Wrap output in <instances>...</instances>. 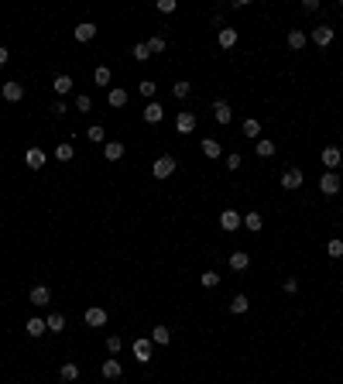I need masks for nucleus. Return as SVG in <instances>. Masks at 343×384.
Listing matches in <instances>:
<instances>
[{
  "label": "nucleus",
  "instance_id": "nucleus-12",
  "mask_svg": "<svg viewBox=\"0 0 343 384\" xmlns=\"http://www.w3.org/2000/svg\"><path fill=\"white\" fill-rule=\"evenodd\" d=\"M86 326H103L106 323V309H100V305H93V309H86Z\"/></svg>",
  "mask_w": 343,
  "mask_h": 384
},
{
  "label": "nucleus",
  "instance_id": "nucleus-46",
  "mask_svg": "<svg viewBox=\"0 0 343 384\" xmlns=\"http://www.w3.org/2000/svg\"><path fill=\"white\" fill-rule=\"evenodd\" d=\"M282 288H285V292L292 295V292H295V288H298V282H295V278H285V282H282Z\"/></svg>",
  "mask_w": 343,
  "mask_h": 384
},
{
  "label": "nucleus",
  "instance_id": "nucleus-23",
  "mask_svg": "<svg viewBox=\"0 0 343 384\" xmlns=\"http://www.w3.org/2000/svg\"><path fill=\"white\" fill-rule=\"evenodd\" d=\"M52 86H55L58 96H66V93H72V76H66V72H62V76H55V82H52Z\"/></svg>",
  "mask_w": 343,
  "mask_h": 384
},
{
  "label": "nucleus",
  "instance_id": "nucleus-7",
  "mask_svg": "<svg viewBox=\"0 0 343 384\" xmlns=\"http://www.w3.org/2000/svg\"><path fill=\"white\" fill-rule=\"evenodd\" d=\"M323 165H326L330 172H336V165H343L340 147H323Z\"/></svg>",
  "mask_w": 343,
  "mask_h": 384
},
{
  "label": "nucleus",
  "instance_id": "nucleus-31",
  "mask_svg": "<svg viewBox=\"0 0 343 384\" xmlns=\"http://www.w3.org/2000/svg\"><path fill=\"white\" fill-rule=\"evenodd\" d=\"M131 55H134L137 62H148V58H151V52H148V41H137V45L131 48Z\"/></svg>",
  "mask_w": 343,
  "mask_h": 384
},
{
  "label": "nucleus",
  "instance_id": "nucleus-39",
  "mask_svg": "<svg viewBox=\"0 0 343 384\" xmlns=\"http://www.w3.org/2000/svg\"><path fill=\"white\" fill-rule=\"evenodd\" d=\"M137 93H141V96H148V100H151V96H155V82H151V79L137 82Z\"/></svg>",
  "mask_w": 343,
  "mask_h": 384
},
{
  "label": "nucleus",
  "instance_id": "nucleus-36",
  "mask_svg": "<svg viewBox=\"0 0 343 384\" xmlns=\"http://www.w3.org/2000/svg\"><path fill=\"white\" fill-rule=\"evenodd\" d=\"M86 137H90L93 144H100V141H106V134H103V127H100V124H93L90 131H86Z\"/></svg>",
  "mask_w": 343,
  "mask_h": 384
},
{
  "label": "nucleus",
  "instance_id": "nucleus-40",
  "mask_svg": "<svg viewBox=\"0 0 343 384\" xmlns=\"http://www.w3.org/2000/svg\"><path fill=\"white\" fill-rule=\"evenodd\" d=\"M258 155H261V158H271L274 144H271V141H258Z\"/></svg>",
  "mask_w": 343,
  "mask_h": 384
},
{
  "label": "nucleus",
  "instance_id": "nucleus-5",
  "mask_svg": "<svg viewBox=\"0 0 343 384\" xmlns=\"http://www.w3.org/2000/svg\"><path fill=\"white\" fill-rule=\"evenodd\" d=\"M175 127H179V134H192V131H196V113L192 110H182V113H179V120H175Z\"/></svg>",
  "mask_w": 343,
  "mask_h": 384
},
{
  "label": "nucleus",
  "instance_id": "nucleus-38",
  "mask_svg": "<svg viewBox=\"0 0 343 384\" xmlns=\"http://www.w3.org/2000/svg\"><path fill=\"white\" fill-rule=\"evenodd\" d=\"M148 52H151V55H158V52H165V38H161V34H155V38L148 41Z\"/></svg>",
  "mask_w": 343,
  "mask_h": 384
},
{
  "label": "nucleus",
  "instance_id": "nucleus-25",
  "mask_svg": "<svg viewBox=\"0 0 343 384\" xmlns=\"http://www.w3.org/2000/svg\"><path fill=\"white\" fill-rule=\"evenodd\" d=\"M106 103H110V106H124V103H127V90H120V86L110 90V93H106Z\"/></svg>",
  "mask_w": 343,
  "mask_h": 384
},
{
  "label": "nucleus",
  "instance_id": "nucleus-28",
  "mask_svg": "<svg viewBox=\"0 0 343 384\" xmlns=\"http://www.w3.org/2000/svg\"><path fill=\"white\" fill-rule=\"evenodd\" d=\"M45 323H48V329H52V333H62V329H66V316H62V312H52Z\"/></svg>",
  "mask_w": 343,
  "mask_h": 384
},
{
  "label": "nucleus",
  "instance_id": "nucleus-9",
  "mask_svg": "<svg viewBox=\"0 0 343 384\" xmlns=\"http://www.w3.org/2000/svg\"><path fill=\"white\" fill-rule=\"evenodd\" d=\"M24 333L38 339V336H41V333H48V323H45V319H38V316H31V319H28V323H24Z\"/></svg>",
  "mask_w": 343,
  "mask_h": 384
},
{
  "label": "nucleus",
  "instance_id": "nucleus-47",
  "mask_svg": "<svg viewBox=\"0 0 343 384\" xmlns=\"http://www.w3.org/2000/svg\"><path fill=\"white\" fill-rule=\"evenodd\" d=\"M7 58H11V55H7V48L0 45V66H7Z\"/></svg>",
  "mask_w": 343,
  "mask_h": 384
},
{
  "label": "nucleus",
  "instance_id": "nucleus-20",
  "mask_svg": "<svg viewBox=\"0 0 343 384\" xmlns=\"http://www.w3.org/2000/svg\"><path fill=\"white\" fill-rule=\"evenodd\" d=\"M247 264H251V258H247L244 250H233V254H230V268H233V271H247Z\"/></svg>",
  "mask_w": 343,
  "mask_h": 384
},
{
  "label": "nucleus",
  "instance_id": "nucleus-43",
  "mask_svg": "<svg viewBox=\"0 0 343 384\" xmlns=\"http://www.w3.org/2000/svg\"><path fill=\"white\" fill-rule=\"evenodd\" d=\"M106 350H110V353H120V336H110V339H106Z\"/></svg>",
  "mask_w": 343,
  "mask_h": 384
},
{
  "label": "nucleus",
  "instance_id": "nucleus-42",
  "mask_svg": "<svg viewBox=\"0 0 343 384\" xmlns=\"http://www.w3.org/2000/svg\"><path fill=\"white\" fill-rule=\"evenodd\" d=\"M76 110H86V113H90V110H93V100H90V96H76Z\"/></svg>",
  "mask_w": 343,
  "mask_h": 384
},
{
  "label": "nucleus",
  "instance_id": "nucleus-21",
  "mask_svg": "<svg viewBox=\"0 0 343 384\" xmlns=\"http://www.w3.org/2000/svg\"><path fill=\"white\" fill-rule=\"evenodd\" d=\"M247 309H251V298H247V295H233V302H230V312H233V316H244Z\"/></svg>",
  "mask_w": 343,
  "mask_h": 384
},
{
  "label": "nucleus",
  "instance_id": "nucleus-4",
  "mask_svg": "<svg viewBox=\"0 0 343 384\" xmlns=\"http://www.w3.org/2000/svg\"><path fill=\"white\" fill-rule=\"evenodd\" d=\"M0 96H4L7 103H17V100H24V86H21V82H4Z\"/></svg>",
  "mask_w": 343,
  "mask_h": 384
},
{
  "label": "nucleus",
  "instance_id": "nucleus-2",
  "mask_svg": "<svg viewBox=\"0 0 343 384\" xmlns=\"http://www.w3.org/2000/svg\"><path fill=\"white\" fill-rule=\"evenodd\" d=\"M220 226H223L227 233H233L237 226H244V216H240L237 209H223V213H220Z\"/></svg>",
  "mask_w": 343,
  "mask_h": 384
},
{
  "label": "nucleus",
  "instance_id": "nucleus-27",
  "mask_svg": "<svg viewBox=\"0 0 343 384\" xmlns=\"http://www.w3.org/2000/svg\"><path fill=\"white\" fill-rule=\"evenodd\" d=\"M55 158H58V161H72V158H76V147H72V144H66V141H62V144L55 147Z\"/></svg>",
  "mask_w": 343,
  "mask_h": 384
},
{
  "label": "nucleus",
  "instance_id": "nucleus-11",
  "mask_svg": "<svg viewBox=\"0 0 343 384\" xmlns=\"http://www.w3.org/2000/svg\"><path fill=\"white\" fill-rule=\"evenodd\" d=\"M319 189L326 192V196H336V192H340V179H336V172H326V175H323Z\"/></svg>",
  "mask_w": 343,
  "mask_h": 384
},
{
  "label": "nucleus",
  "instance_id": "nucleus-19",
  "mask_svg": "<svg viewBox=\"0 0 343 384\" xmlns=\"http://www.w3.org/2000/svg\"><path fill=\"white\" fill-rule=\"evenodd\" d=\"M151 343L168 347V343H172V329H168V326H155V329H151Z\"/></svg>",
  "mask_w": 343,
  "mask_h": 384
},
{
  "label": "nucleus",
  "instance_id": "nucleus-34",
  "mask_svg": "<svg viewBox=\"0 0 343 384\" xmlns=\"http://www.w3.org/2000/svg\"><path fill=\"white\" fill-rule=\"evenodd\" d=\"M326 254H330L333 261H336V258H343V240H340V237H333L330 244H326Z\"/></svg>",
  "mask_w": 343,
  "mask_h": 384
},
{
  "label": "nucleus",
  "instance_id": "nucleus-30",
  "mask_svg": "<svg viewBox=\"0 0 343 384\" xmlns=\"http://www.w3.org/2000/svg\"><path fill=\"white\" fill-rule=\"evenodd\" d=\"M58 374H62V381H69V384L79 381V367H76V364H62V371Z\"/></svg>",
  "mask_w": 343,
  "mask_h": 384
},
{
  "label": "nucleus",
  "instance_id": "nucleus-17",
  "mask_svg": "<svg viewBox=\"0 0 343 384\" xmlns=\"http://www.w3.org/2000/svg\"><path fill=\"white\" fill-rule=\"evenodd\" d=\"M24 161H28V168H41V165H45V151H41V147H31V151H28V155H24Z\"/></svg>",
  "mask_w": 343,
  "mask_h": 384
},
{
  "label": "nucleus",
  "instance_id": "nucleus-10",
  "mask_svg": "<svg viewBox=\"0 0 343 384\" xmlns=\"http://www.w3.org/2000/svg\"><path fill=\"white\" fill-rule=\"evenodd\" d=\"M161 117H165V106H161L158 100H151L148 106H144V120H148V124H161Z\"/></svg>",
  "mask_w": 343,
  "mask_h": 384
},
{
  "label": "nucleus",
  "instance_id": "nucleus-29",
  "mask_svg": "<svg viewBox=\"0 0 343 384\" xmlns=\"http://www.w3.org/2000/svg\"><path fill=\"white\" fill-rule=\"evenodd\" d=\"M244 226H247V230H251V233H258V230H261V226H264L261 213H247V216H244Z\"/></svg>",
  "mask_w": 343,
  "mask_h": 384
},
{
  "label": "nucleus",
  "instance_id": "nucleus-32",
  "mask_svg": "<svg viewBox=\"0 0 343 384\" xmlns=\"http://www.w3.org/2000/svg\"><path fill=\"white\" fill-rule=\"evenodd\" d=\"M288 48H306V31H288Z\"/></svg>",
  "mask_w": 343,
  "mask_h": 384
},
{
  "label": "nucleus",
  "instance_id": "nucleus-41",
  "mask_svg": "<svg viewBox=\"0 0 343 384\" xmlns=\"http://www.w3.org/2000/svg\"><path fill=\"white\" fill-rule=\"evenodd\" d=\"M175 7H179L175 0H158V11L161 14H175Z\"/></svg>",
  "mask_w": 343,
  "mask_h": 384
},
{
  "label": "nucleus",
  "instance_id": "nucleus-16",
  "mask_svg": "<svg viewBox=\"0 0 343 384\" xmlns=\"http://www.w3.org/2000/svg\"><path fill=\"white\" fill-rule=\"evenodd\" d=\"M120 374H124V367H120V360H117V357L103 360V377H106V381H114V377H120Z\"/></svg>",
  "mask_w": 343,
  "mask_h": 384
},
{
  "label": "nucleus",
  "instance_id": "nucleus-18",
  "mask_svg": "<svg viewBox=\"0 0 343 384\" xmlns=\"http://www.w3.org/2000/svg\"><path fill=\"white\" fill-rule=\"evenodd\" d=\"M217 41H220V48H233L237 45V31H233V28H220Z\"/></svg>",
  "mask_w": 343,
  "mask_h": 384
},
{
  "label": "nucleus",
  "instance_id": "nucleus-44",
  "mask_svg": "<svg viewBox=\"0 0 343 384\" xmlns=\"http://www.w3.org/2000/svg\"><path fill=\"white\" fill-rule=\"evenodd\" d=\"M302 11L312 14V11H319V0H302Z\"/></svg>",
  "mask_w": 343,
  "mask_h": 384
},
{
  "label": "nucleus",
  "instance_id": "nucleus-35",
  "mask_svg": "<svg viewBox=\"0 0 343 384\" xmlns=\"http://www.w3.org/2000/svg\"><path fill=\"white\" fill-rule=\"evenodd\" d=\"M189 93H192V86H189V82H175V86H172V96H175V100H185Z\"/></svg>",
  "mask_w": 343,
  "mask_h": 384
},
{
  "label": "nucleus",
  "instance_id": "nucleus-26",
  "mask_svg": "<svg viewBox=\"0 0 343 384\" xmlns=\"http://www.w3.org/2000/svg\"><path fill=\"white\" fill-rule=\"evenodd\" d=\"M203 155H206V158H220V141L203 137Z\"/></svg>",
  "mask_w": 343,
  "mask_h": 384
},
{
  "label": "nucleus",
  "instance_id": "nucleus-24",
  "mask_svg": "<svg viewBox=\"0 0 343 384\" xmlns=\"http://www.w3.org/2000/svg\"><path fill=\"white\" fill-rule=\"evenodd\" d=\"M240 131H244V137H258L261 134V120H254V117H247V120H244V127H240Z\"/></svg>",
  "mask_w": 343,
  "mask_h": 384
},
{
  "label": "nucleus",
  "instance_id": "nucleus-37",
  "mask_svg": "<svg viewBox=\"0 0 343 384\" xmlns=\"http://www.w3.org/2000/svg\"><path fill=\"white\" fill-rule=\"evenodd\" d=\"M93 79L100 82V86H110V69H106V66H100L96 72H93Z\"/></svg>",
  "mask_w": 343,
  "mask_h": 384
},
{
  "label": "nucleus",
  "instance_id": "nucleus-1",
  "mask_svg": "<svg viewBox=\"0 0 343 384\" xmlns=\"http://www.w3.org/2000/svg\"><path fill=\"white\" fill-rule=\"evenodd\" d=\"M172 172H175V158H172V155H161V158L151 165V175H155V179H168Z\"/></svg>",
  "mask_w": 343,
  "mask_h": 384
},
{
  "label": "nucleus",
  "instance_id": "nucleus-8",
  "mask_svg": "<svg viewBox=\"0 0 343 384\" xmlns=\"http://www.w3.org/2000/svg\"><path fill=\"white\" fill-rule=\"evenodd\" d=\"M333 34H336V31H333L330 24H319V28H312V41L326 48V45H330V41H333Z\"/></svg>",
  "mask_w": 343,
  "mask_h": 384
},
{
  "label": "nucleus",
  "instance_id": "nucleus-33",
  "mask_svg": "<svg viewBox=\"0 0 343 384\" xmlns=\"http://www.w3.org/2000/svg\"><path fill=\"white\" fill-rule=\"evenodd\" d=\"M199 285H203V288H217V285H220V274H217V271H203V274H199Z\"/></svg>",
  "mask_w": 343,
  "mask_h": 384
},
{
  "label": "nucleus",
  "instance_id": "nucleus-3",
  "mask_svg": "<svg viewBox=\"0 0 343 384\" xmlns=\"http://www.w3.org/2000/svg\"><path fill=\"white\" fill-rule=\"evenodd\" d=\"M298 185H302V168H295V165H292V168H285V172H282V189L295 192Z\"/></svg>",
  "mask_w": 343,
  "mask_h": 384
},
{
  "label": "nucleus",
  "instance_id": "nucleus-13",
  "mask_svg": "<svg viewBox=\"0 0 343 384\" xmlns=\"http://www.w3.org/2000/svg\"><path fill=\"white\" fill-rule=\"evenodd\" d=\"M96 38V24H90V21H82V24H76V41H93Z\"/></svg>",
  "mask_w": 343,
  "mask_h": 384
},
{
  "label": "nucleus",
  "instance_id": "nucleus-14",
  "mask_svg": "<svg viewBox=\"0 0 343 384\" xmlns=\"http://www.w3.org/2000/svg\"><path fill=\"white\" fill-rule=\"evenodd\" d=\"M134 357H137V364L151 360V339H134Z\"/></svg>",
  "mask_w": 343,
  "mask_h": 384
},
{
  "label": "nucleus",
  "instance_id": "nucleus-45",
  "mask_svg": "<svg viewBox=\"0 0 343 384\" xmlns=\"http://www.w3.org/2000/svg\"><path fill=\"white\" fill-rule=\"evenodd\" d=\"M227 168H230V172L240 168V155H227Z\"/></svg>",
  "mask_w": 343,
  "mask_h": 384
},
{
  "label": "nucleus",
  "instance_id": "nucleus-22",
  "mask_svg": "<svg viewBox=\"0 0 343 384\" xmlns=\"http://www.w3.org/2000/svg\"><path fill=\"white\" fill-rule=\"evenodd\" d=\"M48 298H52V292H48L45 285H34L31 288V302L34 305H48Z\"/></svg>",
  "mask_w": 343,
  "mask_h": 384
},
{
  "label": "nucleus",
  "instance_id": "nucleus-15",
  "mask_svg": "<svg viewBox=\"0 0 343 384\" xmlns=\"http://www.w3.org/2000/svg\"><path fill=\"white\" fill-rule=\"evenodd\" d=\"M103 158H106V161H120V158H124V144H120V141L103 144Z\"/></svg>",
  "mask_w": 343,
  "mask_h": 384
},
{
  "label": "nucleus",
  "instance_id": "nucleus-6",
  "mask_svg": "<svg viewBox=\"0 0 343 384\" xmlns=\"http://www.w3.org/2000/svg\"><path fill=\"white\" fill-rule=\"evenodd\" d=\"M213 117H217V124H230V120H233L230 103H227V100H217V103H213Z\"/></svg>",
  "mask_w": 343,
  "mask_h": 384
}]
</instances>
